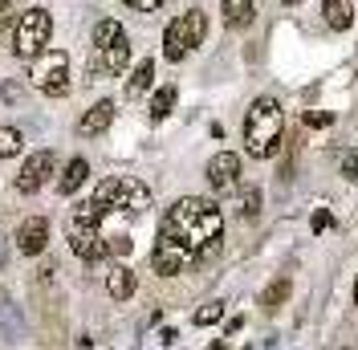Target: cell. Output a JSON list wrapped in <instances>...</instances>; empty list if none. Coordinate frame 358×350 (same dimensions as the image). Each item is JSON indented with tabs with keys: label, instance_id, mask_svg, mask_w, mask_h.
<instances>
[{
	"label": "cell",
	"instance_id": "10",
	"mask_svg": "<svg viewBox=\"0 0 358 350\" xmlns=\"http://www.w3.org/2000/svg\"><path fill=\"white\" fill-rule=\"evenodd\" d=\"M45 244H49V220L29 216L17 228V248H21L24 257H37V253H45Z\"/></svg>",
	"mask_w": 358,
	"mask_h": 350
},
{
	"label": "cell",
	"instance_id": "20",
	"mask_svg": "<svg viewBox=\"0 0 358 350\" xmlns=\"http://www.w3.org/2000/svg\"><path fill=\"white\" fill-rule=\"evenodd\" d=\"M118 37H127V33H122V24L114 21V17H102V21L94 24V49H106V45H114Z\"/></svg>",
	"mask_w": 358,
	"mask_h": 350
},
{
	"label": "cell",
	"instance_id": "19",
	"mask_svg": "<svg viewBox=\"0 0 358 350\" xmlns=\"http://www.w3.org/2000/svg\"><path fill=\"white\" fill-rule=\"evenodd\" d=\"M176 98H179L176 86H159L155 98H151V122H163L171 114V106H176Z\"/></svg>",
	"mask_w": 358,
	"mask_h": 350
},
{
	"label": "cell",
	"instance_id": "24",
	"mask_svg": "<svg viewBox=\"0 0 358 350\" xmlns=\"http://www.w3.org/2000/svg\"><path fill=\"white\" fill-rule=\"evenodd\" d=\"M257 212H261V192H257V188H245V196H241V216L252 220Z\"/></svg>",
	"mask_w": 358,
	"mask_h": 350
},
{
	"label": "cell",
	"instance_id": "14",
	"mask_svg": "<svg viewBox=\"0 0 358 350\" xmlns=\"http://www.w3.org/2000/svg\"><path fill=\"white\" fill-rule=\"evenodd\" d=\"M322 17H326L330 29L346 33V29L355 24V8H350V0H322Z\"/></svg>",
	"mask_w": 358,
	"mask_h": 350
},
{
	"label": "cell",
	"instance_id": "15",
	"mask_svg": "<svg viewBox=\"0 0 358 350\" xmlns=\"http://www.w3.org/2000/svg\"><path fill=\"white\" fill-rule=\"evenodd\" d=\"M86 179H90V163L86 159H69L66 172H62V179H57V192H62V196H73Z\"/></svg>",
	"mask_w": 358,
	"mask_h": 350
},
{
	"label": "cell",
	"instance_id": "18",
	"mask_svg": "<svg viewBox=\"0 0 358 350\" xmlns=\"http://www.w3.org/2000/svg\"><path fill=\"white\" fill-rule=\"evenodd\" d=\"M289 289H293V281L281 273V277H277V281H273L265 293H261V306H265V309H281L285 302H289Z\"/></svg>",
	"mask_w": 358,
	"mask_h": 350
},
{
	"label": "cell",
	"instance_id": "23",
	"mask_svg": "<svg viewBox=\"0 0 358 350\" xmlns=\"http://www.w3.org/2000/svg\"><path fill=\"white\" fill-rule=\"evenodd\" d=\"M220 318H224V306H220V302H208L203 309H196V326H216Z\"/></svg>",
	"mask_w": 358,
	"mask_h": 350
},
{
	"label": "cell",
	"instance_id": "3",
	"mask_svg": "<svg viewBox=\"0 0 358 350\" xmlns=\"http://www.w3.org/2000/svg\"><path fill=\"white\" fill-rule=\"evenodd\" d=\"M94 204L106 212V216H143L151 208V188L138 183L131 175H110L94 188Z\"/></svg>",
	"mask_w": 358,
	"mask_h": 350
},
{
	"label": "cell",
	"instance_id": "16",
	"mask_svg": "<svg viewBox=\"0 0 358 350\" xmlns=\"http://www.w3.org/2000/svg\"><path fill=\"white\" fill-rule=\"evenodd\" d=\"M134 285H138V281H134V273L127 269V265H114L110 277H106V289H110L114 302H127V298L134 293Z\"/></svg>",
	"mask_w": 358,
	"mask_h": 350
},
{
	"label": "cell",
	"instance_id": "17",
	"mask_svg": "<svg viewBox=\"0 0 358 350\" xmlns=\"http://www.w3.org/2000/svg\"><path fill=\"white\" fill-rule=\"evenodd\" d=\"M151 86H155V62H151V57H143V62L134 66L131 82H127V98H138V94H147Z\"/></svg>",
	"mask_w": 358,
	"mask_h": 350
},
{
	"label": "cell",
	"instance_id": "6",
	"mask_svg": "<svg viewBox=\"0 0 358 350\" xmlns=\"http://www.w3.org/2000/svg\"><path fill=\"white\" fill-rule=\"evenodd\" d=\"M49 33H53V17L45 8H29L17 17V29H13V53L17 57H37L45 45H49Z\"/></svg>",
	"mask_w": 358,
	"mask_h": 350
},
{
	"label": "cell",
	"instance_id": "7",
	"mask_svg": "<svg viewBox=\"0 0 358 350\" xmlns=\"http://www.w3.org/2000/svg\"><path fill=\"white\" fill-rule=\"evenodd\" d=\"M241 183V155H232V151H220V155H212L208 159V188L212 192H232Z\"/></svg>",
	"mask_w": 358,
	"mask_h": 350
},
{
	"label": "cell",
	"instance_id": "31",
	"mask_svg": "<svg viewBox=\"0 0 358 350\" xmlns=\"http://www.w3.org/2000/svg\"><path fill=\"white\" fill-rule=\"evenodd\" d=\"M355 306H358V281H355Z\"/></svg>",
	"mask_w": 358,
	"mask_h": 350
},
{
	"label": "cell",
	"instance_id": "4",
	"mask_svg": "<svg viewBox=\"0 0 358 350\" xmlns=\"http://www.w3.org/2000/svg\"><path fill=\"white\" fill-rule=\"evenodd\" d=\"M208 37V17H203L200 8H187L183 17L167 24V33H163V57L167 62H183L196 45H203Z\"/></svg>",
	"mask_w": 358,
	"mask_h": 350
},
{
	"label": "cell",
	"instance_id": "32",
	"mask_svg": "<svg viewBox=\"0 0 358 350\" xmlns=\"http://www.w3.org/2000/svg\"><path fill=\"white\" fill-rule=\"evenodd\" d=\"M281 4H301V0H281Z\"/></svg>",
	"mask_w": 358,
	"mask_h": 350
},
{
	"label": "cell",
	"instance_id": "2",
	"mask_svg": "<svg viewBox=\"0 0 358 350\" xmlns=\"http://www.w3.org/2000/svg\"><path fill=\"white\" fill-rule=\"evenodd\" d=\"M281 134H285V110L277 98L261 94L245 114V151L252 159H273L281 151Z\"/></svg>",
	"mask_w": 358,
	"mask_h": 350
},
{
	"label": "cell",
	"instance_id": "25",
	"mask_svg": "<svg viewBox=\"0 0 358 350\" xmlns=\"http://www.w3.org/2000/svg\"><path fill=\"white\" fill-rule=\"evenodd\" d=\"M301 122H306L310 131H322V127H330V122H334V114H330V110H310Z\"/></svg>",
	"mask_w": 358,
	"mask_h": 350
},
{
	"label": "cell",
	"instance_id": "5",
	"mask_svg": "<svg viewBox=\"0 0 358 350\" xmlns=\"http://www.w3.org/2000/svg\"><path fill=\"white\" fill-rule=\"evenodd\" d=\"M29 82L49 98L69 94V53L66 49H41L29 66Z\"/></svg>",
	"mask_w": 358,
	"mask_h": 350
},
{
	"label": "cell",
	"instance_id": "8",
	"mask_svg": "<svg viewBox=\"0 0 358 350\" xmlns=\"http://www.w3.org/2000/svg\"><path fill=\"white\" fill-rule=\"evenodd\" d=\"M53 167H57L53 151H33L29 159H24L21 175H17V188H21L24 196H29V192H37V188H45V183H49V175H53Z\"/></svg>",
	"mask_w": 358,
	"mask_h": 350
},
{
	"label": "cell",
	"instance_id": "29",
	"mask_svg": "<svg viewBox=\"0 0 358 350\" xmlns=\"http://www.w3.org/2000/svg\"><path fill=\"white\" fill-rule=\"evenodd\" d=\"M176 338H179V334H176V330H171V326H167V330H163V334H159V342H163V346H171Z\"/></svg>",
	"mask_w": 358,
	"mask_h": 350
},
{
	"label": "cell",
	"instance_id": "30",
	"mask_svg": "<svg viewBox=\"0 0 358 350\" xmlns=\"http://www.w3.org/2000/svg\"><path fill=\"white\" fill-rule=\"evenodd\" d=\"M0 265H4V237H0Z\"/></svg>",
	"mask_w": 358,
	"mask_h": 350
},
{
	"label": "cell",
	"instance_id": "12",
	"mask_svg": "<svg viewBox=\"0 0 358 350\" xmlns=\"http://www.w3.org/2000/svg\"><path fill=\"white\" fill-rule=\"evenodd\" d=\"M0 334H4L8 342H21V334H24V318L17 314L8 289H0Z\"/></svg>",
	"mask_w": 358,
	"mask_h": 350
},
{
	"label": "cell",
	"instance_id": "9",
	"mask_svg": "<svg viewBox=\"0 0 358 350\" xmlns=\"http://www.w3.org/2000/svg\"><path fill=\"white\" fill-rule=\"evenodd\" d=\"M127 66H131V41L127 37H118L114 45H106V49H94V74H127Z\"/></svg>",
	"mask_w": 358,
	"mask_h": 350
},
{
	"label": "cell",
	"instance_id": "26",
	"mask_svg": "<svg viewBox=\"0 0 358 350\" xmlns=\"http://www.w3.org/2000/svg\"><path fill=\"white\" fill-rule=\"evenodd\" d=\"M326 224H330V212H326V208H317V212L310 216V228H313V232H326Z\"/></svg>",
	"mask_w": 358,
	"mask_h": 350
},
{
	"label": "cell",
	"instance_id": "1",
	"mask_svg": "<svg viewBox=\"0 0 358 350\" xmlns=\"http://www.w3.org/2000/svg\"><path fill=\"white\" fill-rule=\"evenodd\" d=\"M163 237L171 241L192 257V265L200 261H212L220 253V241H224V216L212 200H200V196H183L167 208V216L159 224Z\"/></svg>",
	"mask_w": 358,
	"mask_h": 350
},
{
	"label": "cell",
	"instance_id": "22",
	"mask_svg": "<svg viewBox=\"0 0 358 350\" xmlns=\"http://www.w3.org/2000/svg\"><path fill=\"white\" fill-rule=\"evenodd\" d=\"M338 172H342V179L358 183V147H346V151L338 155Z\"/></svg>",
	"mask_w": 358,
	"mask_h": 350
},
{
	"label": "cell",
	"instance_id": "11",
	"mask_svg": "<svg viewBox=\"0 0 358 350\" xmlns=\"http://www.w3.org/2000/svg\"><path fill=\"white\" fill-rule=\"evenodd\" d=\"M114 122V102L110 98H102V102H94V106L82 114V122H78V134H102L106 127Z\"/></svg>",
	"mask_w": 358,
	"mask_h": 350
},
{
	"label": "cell",
	"instance_id": "21",
	"mask_svg": "<svg viewBox=\"0 0 358 350\" xmlns=\"http://www.w3.org/2000/svg\"><path fill=\"white\" fill-rule=\"evenodd\" d=\"M21 131L17 127H0V159H8V155H17L21 151Z\"/></svg>",
	"mask_w": 358,
	"mask_h": 350
},
{
	"label": "cell",
	"instance_id": "27",
	"mask_svg": "<svg viewBox=\"0 0 358 350\" xmlns=\"http://www.w3.org/2000/svg\"><path fill=\"white\" fill-rule=\"evenodd\" d=\"M131 8H138V13H155V8H163V0H127Z\"/></svg>",
	"mask_w": 358,
	"mask_h": 350
},
{
	"label": "cell",
	"instance_id": "13",
	"mask_svg": "<svg viewBox=\"0 0 358 350\" xmlns=\"http://www.w3.org/2000/svg\"><path fill=\"white\" fill-rule=\"evenodd\" d=\"M220 13H224V24L228 29H248L252 17H257V4L252 0H224Z\"/></svg>",
	"mask_w": 358,
	"mask_h": 350
},
{
	"label": "cell",
	"instance_id": "28",
	"mask_svg": "<svg viewBox=\"0 0 358 350\" xmlns=\"http://www.w3.org/2000/svg\"><path fill=\"white\" fill-rule=\"evenodd\" d=\"M8 24H13V4L0 0V29H8Z\"/></svg>",
	"mask_w": 358,
	"mask_h": 350
}]
</instances>
